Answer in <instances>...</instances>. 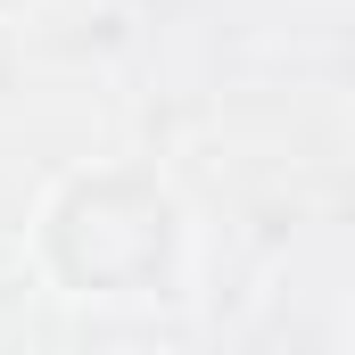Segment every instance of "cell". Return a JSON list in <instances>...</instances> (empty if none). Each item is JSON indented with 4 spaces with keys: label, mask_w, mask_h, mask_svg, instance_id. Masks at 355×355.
<instances>
[{
    "label": "cell",
    "mask_w": 355,
    "mask_h": 355,
    "mask_svg": "<svg viewBox=\"0 0 355 355\" xmlns=\"http://www.w3.org/2000/svg\"><path fill=\"white\" fill-rule=\"evenodd\" d=\"M8 8H25V0H0V17H8Z\"/></svg>",
    "instance_id": "2"
},
{
    "label": "cell",
    "mask_w": 355,
    "mask_h": 355,
    "mask_svg": "<svg viewBox=\"0 0 355 355\" xmlns=\"http://www.w3.org/2000/svg\"><path fill=\"white\" fill-rule=\"evenodd\" d=\"M33 265L75 306H149L190 281V207L149 166H83L50 182L33 215Z\"/></svg>",
    "instance_id": "1"
}]
</instances>
